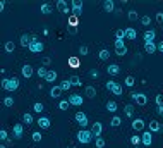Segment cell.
<instances>
[{
    "instance_id": "cell-44",
    "label": "cell",
    "mask_w": 163,
    "mask_h": 148,
    "mask_svg": "<svg viewBox=\"0 0 163 148\" xmlns=\"http://www.w3.org/2000/svg\"><path fill=\"white\" fill-rule=\"evenodd\" d=\"M47 74H48V69L47 67H38V76H40V78H47Z\"/></svg>"
},
{
    "instance_id": "cell-11",
    "label": "cell",
    "mask_w": 163,
    "mask_h": 148,
    "mask_svg": "<svg viewBox=\"0 0 163 148\" xmlns=\"http://www.w3.org/2000/svg\"><path fill=\"white\" fill-rule=\"evenodd\" d=\"M12 134H14V138H16V140H21V138H22V134H24V124H14Z\"/></svg>"
},
{
    "instance_id": "cell-29",
    "label": "cell",
    "mask_w": 163,
    "mask_h": 148,
    "mask_svg": "<svg viewBox=\"0 0 163 148\" xmlns=\"http://www.w3.org/2000/svg\"><path fill=\"white\" fill-rule=\"evenodd\" d=\"M112 93H113L115 97H120V95L124 93V88L119 85V83H115V85H113V88H112Z\"/></svg>"
},
{
    "instance_id": "cell-25",
    "label": "cell",
    "mask_w": 163,
    "mask_h": 148,
    "mask_svg": "<svg viewBox=\"0 0 163 148\" xmlns=\"http://www.w3.org/2000/svg\"><path fill=\"white\" fill-rule=\"evenodd\" d=\"M136 36H137V33H136V29L134 28H125V38L127 40H136Z\"/></svg>"
},
{
    "instance_id": "cell-31",
    "label": "cell",
    "mask_w": 163,
    "mask_h": 148,
    "mask_svg": "<svg viewBox=\"0 0 163 148\" xmlns=\"http://www.w3.org/2000/svg\"><path fill=\"white\" fill-rule=\"evenodd\" d=\"M60 88L64 90V91H69L70 88H72V83H70V79H64L60 83Z\"/></svg>"
},
{
    "instance_id": "cell-40",
    "label": "cell",
    "mask_w": 163,
    "mask_h": 148,
    "mask_svg": "<svg viewBox=\"0 0 163 148\" xmlns=\"http://www.w3.org/2000/svg\"><path fill=\"white\" fill-rule=\"evenodd\" d=\"M31 138H33V141H34V143H40V141L43 140V136H41V133H40V131H34V133L31 134Z\"/></svg>"
},
{
    "instance_id": "cell-3",
    "label": "cell",
    "mask_w": 163,
    "mask_h": 148,
    "mask_svg": "<svg viewBox=\"0 0 163 148\" xmlns=\"http://www.w3.org/2000/svg\"><path fill=\"white\" fill-rule=\"evenodd\" d=\"M43 48H45V45H43L36 36H33V38H31V43H29V47H27V50H29L31 54H40V52H43Z\"/></svg>"
},
{
    "instance_id": "cell-18",
    "label": "cell",
    "mask_w": 163,
    "mask_h": 148,
    "mask_svg": "<svg viewBox=\"0 0 163 148\" xmlns=\"http://www.w3.org/2000/svg\"><path fill=\"white\" fill-rule=\"evenodd\" d=\"M107 72H108L110 76H117L120 72V65L119 64H110L108 67H107Z\"/></svg>"
},
{
    "instance_id": "cell-21",
    "label": "cell",
    "mask_w": 163,
    "mask_h": 148,
    "mask_svg": "<svg viewBox=\"0 0 163 148\" xmlns=\"http://www.w3.org/2000/svg\"><path fill=\"white\" fill-rule=\"evenodd\" d=\"M103 9L107 12H115V2L113 0H105L103 2Z\"/></svg>"
},
{
    "instance_id": "cell-48",
    "label": "cell",
    "mask_w": 163,
    "mask_h": 148,
    "mask_svg": "<svg viewBox=\"0 0 163 148\" xmlns=\"http://www.w3.org/2000/svg\"><path fill=\"white\" fill-rule=\"evenodd\" d=\"M127 17H129V21H136V19H137V12H136V10H129Z\"/></svg>"
},
{
    "instance_id": "cell-9",
    "label": "cell",
    "mask_w": 163,
    "mask_h": 148,
    "mask_svg": "<svg viewBox=\"0 0 163 148\" xmlns=\"http://www.w3.org/2000/svg\"><path fill=\"white\" fill-rule=\"evenodd\" d=\"M82 102H84V98H82L79 93H72V95L69 97V103H70V105L79 107V105H82Z\"/></svg>"
},
{
    "instance_id": "cell-6",
    "label": "cell",
    "mask_w": 163,
    "mask_h": 148,
    "mask_svg": "<svg viewBox=\"0 0 163 148\" xmlns=\"http://www.w3.org/2000/svg\"><path fill=\"white\" fill-rule=\"evenodd\" d=\"M115 54L119 57H124L127 54V47H125L124 40H115Z\"/></svg>"
},
{
    "instance_id": "cell-10",
    "label": "cell",
    "mask_w": 163,
    "mask_h": 148,
    "mask_svg": "<svg viewBox=\"0 0 163 148\" xmlns=\"http://www.w3.org/2000/svg\"><path fill=\"white\" fill-rule=\"evenodd\" d=\"M91 133H93V136L95 138H100L103 133V124L100 122V120H96V122H93V127H91Z\"/></svg>"
},
{
    "instance_id": "cell-60",
    "label": "cell",
    "mask_w": 163,
    "mask_h": 148,
    "mask_svg": "<svg viewBox=\"0 0 163 148\" xmlns=\"http://www.w3.org/2000/svg\"><path fill=\"white\" fill-rule=\"evenodd\" d=\"M67 148H76V145H69V147Z\"/></svg>"
},
{
    "instance_id": "cell-50",
    "label": "cell",
    "mask_w": 163,
    "mask_h": 148,
    "mask_svg": "<svg viewBox=\"0 0 163 148\" xmlns=\"http://www.w3.org/2000/svg\"><path fill=\"white\" fill-rule=\"evenodd\" d=\"M89 76H91L93 79H98V78H100V72H98L96 69H91V71H89Z\"/></svg>"
},
{
    "instance_id": "cell-53",
    "label": "cell",
    "mask_w": 163,
    "mask_h": 148,
    "mask_svg": "<svg viewBox=\"0 0 163 148\" xmlns=\"http://www.w3.org/2000/svg\"><path fill=\"white\" fill-rule=\"evenodd\" d=\"M113 85H115V81H107V83H105V90H108V91H112V88H113Z\"/></svg>"
},
{
    "instance_id": "cell-12",
    "label": "cell",
    "mask_w": 163,
    "mask_h": 148,
    "mask_svg": "<svg viewBox=\"0 0 163 148\" xmlns=\"http://www.w3.org/2000/svg\"><path fill=\"white\" fill-rule=\"evenodd\" d=\"M141 143L144 147H151L153 145V136H151V131H144L143 136H141Z\"/></svg>"
},
{
    "instance_id": "cell-22",
    "label": "cell",
    "mask_w": 163,
    "mask_h": 148,
    "mask_svg": "<svg viewBox=\"0 0 163 148\" xmlns=\"http://www.w3.org/2000/svg\"><path fill=\"white\" fill-rule=\"evenodd\" d=\"M31 38H33V36H29L27 33H24V35H21V40H19L21 47H29V43H31Z\"/></svg>"
},
{
    "instance_id": "cell-13",
    "label": "cell",
    "mask_w": 163,
    "mask_h": 148,
    "mask_svg": "<svg viewBox=\"0 0 163 148\" xmlns=\"http://www.w3.org/2000/svg\"><path fill=\"white\" fill-rule=\"evenodd\" d=\"M148 131H151V133H163V127L158 120H151L148 124Z\"/></svg>"
},
{
    "instance_id": "cell-19",
    "label": "cell",
    "mask_w": 163,
    "mask_h": 148,
    "mask_svg": "<svg viewBox=\"0 0 163 148\" xmlns=\"http://www.w3.org/2000/svg\"><path fill=\"white\" fill-rule=\"evenodd\" d=\"M38 126H40L41 129H50V127H52V122H50L48 117H40V119H38Z\"/></svg>"
},
{
    "instance_id": "cell-26",
    "label": "cell",
    "mask_w": 163,
    "mask_h": 148,
    "mask_svg": "<svg viewBox=\"0 0 163 148\" xmlns=\"http://www.w3.org/2000/svg\"><path fill=\"white\" fill-rule=\"evenodd\" d=\"M45 81H48V83H55V81H57V71H48Z\"/></svg>"
},
{
    "instance_id": "cell-46",
    "label": "cell",
    "mask_w": 163,
    "mask_h": 148,
    "mask_svg": "<svg viewBox=\"0 0 163 148\" xmlns=\"http://www.w3.org/2000/svg\"><path fill=\"white\" fill-rule=\"evenodd\" d=\"M130 143H132V147H137V145L141 143V138H139L137 134H132V138H130Z\"/></svg>"
},
{
    "instance_id": "cell-59",
    "label": "cell",
    "mask_w": 163,
    "mask_h": 148,
    "mask_svg": "<svg viewBox=\"0 0 163 148\" xmlns=\"http://www.w3.org/2000/svg\"><path fill=\"white\" fill-rule=\"evenodd\" d=\"M158 114H160V115L163 117V105H162V107H158Z\"/></svg>"
},
{
    "instance_id": "cell-47",
    "label": "cell",
    "mask_w": 163,
    "mask_h": 148,
    "mask_svg": "<svg viewBox=\"0 0 163 148\" xmlns=\"http://www.w3.org/2000/svg\"><path fill=\"white\" fill-rule=\"evenodd\" d=\"M4 105L5 107H12L14 105V98L12 97H5V98H4Z\"/></svg>"
},
{
    "instance_id": "cell-35",
    "label": "cell",
    "mask_w": 163,
    "mask_h": 148,
    "mask_svg": "<svg viewBox=\"0 0 163 148\" xmlns=\"http://www.w3.org/2000/svg\"><path fill=\"white\" fill-rule=\"evenodd\" d=\"M40 10H41V14H52V10H53V7H52L50 4H43Z\"/></svg>"
},
{
    "instance_id": "cell-5",
    "label": "cell",
    "mask_w": 163,
    "mask_h": 148,
    "mask_svg": "<svg viewBox=\"0 0 163 148\" xmlns=\"http://www.w3.org/2000/svg\"><path fill=\"white\" fill-rule=\"evenodd\" d=\"M130 98H134V103H137V105H141V107H144L148 103V97L144 93H132Z\"/></svg>"
},
{
    "instance_id": "cell-37",
    "label": "cell",
    "mask_w": 163,
    "mask_h": 148,
    "mask_svg": "<svg viewBox=\"0 0 163 148\" xmlns=\"http://www.w3.org/2000/svg\"><path fill=\"white\" fill-rule=\"evenodd\" d=\"M43 110H45V105H43V103H41V102H36V103H34L33 105V112H43Z\"/></svg>"
},
{
    "instance_id": "cell-15",
    "label": "cell",
    "mask_w": 163,
    "mask_h": 148,
    "mask_svg": "<svg viewBox=\"0 0 163 148\" xmlns=\"http://www.w3.org/2000/svg\"><path fill=\"white\" fill-rule=\"evenodd\" d=\"M33 72H34V69L29 65V64H24V65H22V69H21V74H22L26 79L31 78V76H33Z\"/></svg>"
},
{
    "instance_id": "cell-17",
    "label": "cell",
    "mask_w": 163,
    "mask_h": 148,
    "mask_svg": "<svg viewBox=\"0 0 163 148\" xmlns=\"http://www.w3.org/2000/svg\"><path fill=\"white\" fill-rule=\"evenodd\" d=\"M130 126H132V129H134V131H143L146 124H144V120H143V119H134Z\"/></svg>"
},
{
    "instance_id": "cell-51",
    "label": "cell",
    "mask_w": 163,
    "mask_h": 148,
    "mask_svg": "<svg viewBox=\"0 0 163 148\" xmlns=\"http://www.w3.org/2000/svg\"><path fill=\"white\" fill-rule=\"evenodd\" d=\"M155 103H156V107H162L163 105V95H158L156 98H155Z\"/></svg>"
},
{
    "instance_id": "cell-42",
    "label": "cell",
    "mask_w": 163,
    "mask_h": 148,
    "mask_svg": "<svg viewBox=\"0 0 163 148\" xmlns=\"http://www.w3.org/2000/svg\"><path fill=\"white\" fill-rule=\"evenodd\" d=\"M70 83H72V86H81L82 85V81H81L79 76H72V78H70Z\"/></svg>"
},
{
    "instance_id": "cell-38",
    "label": "cell",
    "mask_w": 163,
    "mask_h": 148,
    "mask_svg": "<svg viewBox=\"0 0 163 148\" xmlns=\"http://www.w3.org/2000/svg\"><path fill=\"white\" fill-rule=\"evenodd\" d=\"M0 140H2V141H5V143H10V145H12V141L9 140V134H7L5 129H2V131H0Z\"/></svg>"
},
{
    "instance_id": "cell-30",
    "label": "cell",
    "mask_w": 163,
    "mask_h": 148,
    "mask_svg": "<svg viewBox=\"0 0 163 148\" xmlns=\"http://www.w3.org/2000/svg\"><path fill=\"white\" fill-rule=\"evenodd\" d=\"M124 112H125L127 117H134V105H132V103L125 105V107H124Z\"/></svg>"
},
{
    "instance_id": "cell-58",
    "label": "cell",
    "mask_w": 163,
    "mask_h": 148,
    "mask_svg": "<svg viewBox=\"0 0 163 148\" xmlns=\"http://www.w3.org/2000/svg\"><path fill=\"white\" fill-rule=\"evenodd\" d=\"M69 33H70V35H76V33H77V28H70L69 29Z\"/></svg>"
},
{
    "instance_id": "cell-56",
    "label": "cell",
    "mask_w": 163,
    "mask_h": 148,
    "mask_svg": "<svg viewBox=\"0 0 163 148\" xmlns=\"http://www.w3.org/2000/svg\"><path fill=\"white\" fill-rule=\"evenodd\" d=\"M156 45H158V52H162V54H163V42L156 43Z\"/></svg>"
},
{
    "instance_id": "cell-14",
    "label": "cell",
    "mask_w": 163,
    "mask_h": 148,
    "mask_svg": "<svg viewBox=\"0 0 163 148\" xmlns=\"http://www.w3.org/2000/svg\"><path fill=\"white\" fill-rule=\"evenodd\" d=\"M62 93H64V90L60 88V85H53L50 88V97H52V98H60Z\"/></svg>"
},
{
    "instance_id": "cell-43",
    "label": "cell",
    "mask_w": 163,
    "mask_h": 148,
    "mask_svg": "<svg viewBox=\"0 0 163 148\" xmlns=\"http://www.w3.org/2000/svg\"><path fill=\"white\" fill-rule=\"evenodd\" d=\"M115 38L117 40H124V38H125V29H117L115 31Z\"/></svg>"
},
{
    "instance_id": "cell-54",
    "label": "cell",
    "mask_w": 163,
    "mask_h": 148,
    "mask_svg": "<svg viewBox=\"0 0 163 148\" xmlns=\"http://www.w3.org/2000/svg\"><path fill=\"white\" fill-rule=\"evenodd\" d=\"M47 65H52V59L50 57H45L43 59V67H47Z\"/></svg>"
},
{
    "instance_id": "cell-61",
    "label": "cell",
    "mask_w": 163,
    "mask_h": 148,
    "mask_svg": "<svg viewBox=\"0 0 163 148\" xmlns=\"http://www.w3.org/2000/svg\"><path fill=\"white\" fill-rule=\"evenodd\" d=\"M0 148H7V147H5V145H2V147H0Z\"/></svg>"
},
{
    "instance_id": "cell-16",
    "label": "cell",
    "mask_w": 163,
    "mask_h": 148,
    "mask_svg": "<svg viewBox=\"0 0 163 148\" xmlns=\"http://www.w3.org/2000/svg\"><path fill=\"white\" fill-rule=\"evenodd\" d=\"M155 36H156L155 29H146L144 31V43H153L155 42Z\"/></svg>"
},
{
    "instance_id": "cell-41",
    "label": "cell",
    "mask_w": 163,
    "mask_h": 148,
    "mask_svg": "<svg viewBox=\"0 0 163 148\" xmlns=\"http://www.w3.org/2000/svg\"><path fill=\"white\" fill-rule=\"evenodd\" d=\"M95 145H96V148H105L107 141H105V140L102 138V136H100V138H96V140H95Z\"/></svg>"
},
{
    "instance_id": "cell-62",
    "label": "cell",
    "mask_w": 163,
    "mask_h": 148,
    "mask_svg": "<svg viewBox=\"0 0 163 148\" xmlns=\"http://www.w3.org/2000/svg\"><path fill=\"white\" fill-rule=\"evenodd\" d=\"M134 148H141V147H134Z\"/></svg>"
},
{
    "instance_id": "cell-36",
    "label": "cell",
    "mask_w": 163,
    "mask_h": 148,
    "mask_svg": "<svg viewBox=\"0 0 163 148\" xmlns=\"http://www.w3.org/2000/svg\"><path fill=\"white\" fill-rule=\"evenodd\" d=\"M77 24H79V17L70 16V17H69V26H70V28H77Z\"/></svg>"
},
{
    "instance_id": "cell-57",
    "label": "cell",
    "mask_w": 163,
    "mask_h": 148,
    "mask_svg": "<svg viewBox=\"0 0 163 148\" xmlns=\"http://www.w3.org/2000/svg\"><path fill=\"white\" fill-rule=\"evenodd\" d=\"M4 9H5V0H2V2H0V12H2Z\"/></svg>"
},
{
    "instance_id": "cell-1",
    "label": "cell",
    "mask_w": 163,
    "mask_h": 148,
    "mask_svg": "<svg viewBox=\"0 0 163 148\" xmlns=\"http://www.w3.org/2000/svg\"><path fill=\"white\" fill-rule=\"evenodd\" d=\"M2 88L7 90V91H16L19 88V79L17 78H10V79L4 78L2 79Z\"/></svg>"
},
{
    "instance_id": "cell-2",
    "label": "cell",
    "mask_w": 163,
    "mask_h": 148,
    "mask_svg": "<svg viewBox=\"0 0 163 148\" xmlns=\"http://www.w3.org/2000/svg\"><path fill=\"white\" fill-rule=\"evenodd\" d=\"M93 138H95V136L91 133V129H79V131H77V140H79V143H82V145H88Z\"/></svg>"
},
{
    "instance_id": "cell-27",
    "label": "cell",
    "mask_w": 163,
    "mask_h": 148,
    "mask_svg": "<svg viewBox=\"0 0 163 148\" xmlns=\"http://www.w3.org/2000/svg\"><path fill=\"white\" fill-rule=\"evenodd\" d=\"M117 102L115 100H108V102H107V110H108V112H117Z\"/></svg>"
},
{
    "instance_id": "cell-45",
    "label": "cell",
    "mask_w": 163,
    "mask_h": 148,
    "mask_svg": "<svg viewBox=\"0 0 163 148\" xmlns=\"http://www.w3.org/2000/svg\"><path fill=\"white\" fill-rule=\"evenodd\" d=\"M124 85L129 86V88H132V86H134V76H127L125 81H124Z\"/></svg>"
},
{
    "instance_id": "cell-33",
    "label": "cell",
    "mask_w": 163,
    "mask_h": 148,
    "mask_svg": "<svg viewBox=\"0 0 163 148\" xmlns=\"http://www.w3.org/2000/svg\"><path fill=\"white\" fill-rule=\"evenodd\" d=\"M120 124H122V119H120L119 115H113L112 120H110V126H112V127H119Z\"/></svg>"
},
{
    "instance_id": "cell-28",
    "label": "cell",
    "mask_w": 163,
    "mask_h": 148,
    "mask_svg": "<svg viewBox=\"0 0 163 148\" xmlns=\"http://www.w3.org/2000/svg\"><path fill=\"white\" fill-rule=\"evenodd\" d=\"M98 59H100V60H108L110 59V52L107 48H102L100 50V54H98Z\"/></svg>"
},
{
    "instance_id": "cell-4",
    "label": "cell",
    "mask_w": 163,
    "mask_h": 148,
    "mask_svg": "<svg viewBox=\"0 0 163 148\" xmlns=\"http://www.w3.org/2000/svg\"><path fill=\"white\" fill-rule=\"evenodd\" d=\"M70 9H72V16L79 17L82 14V2L81 0H72L70 2Z\"/></svg>"
},
{
    "instance_id": "cell-20",
    "label": "cell",
    "mask_w": 163,
    "mask_h": 148,
    "mask_svg": "<svg viewBox=\"0 0 163 148\" xmlns=\"http://www.w3.org/2000/svg\"><path fill=\"white\" fill-rule=\"evenodd\" d=\"M34 122V117L31 112H24L22 114V124H26V126H31Z\"/></svg>"
},
{
    "instance_id": "cell-23",
    "label": "cell",
    "mask_w": 163,
    "mask_h": 148,
    "mask_svg": "<svg viewBox=\"0 0 163 148\" xmlns=\"http://www.w3.org/2000/svg\"><path fill=\"white\" fill-rule=\"evenodd\" d=\"M158 50V45L155 42L153 43H144V52H148V54H155Z\"/></svg>"
},
{
    "instance_id": "cell-52",
    "label": "cell",
    "mask_w": 163,
    "mask_h": 148,
    "mask_svg": "<svg viewBox=\"0 0 163 148\" xmlns=\"http://www.w3.org/2000/svg\"><path fill=\"white\" fill-rule=\"evenodd\" d=\"M88 52H89V48L86 45H81V47H79V54H81V55H86Z\"/></svg>"
},
{
    "instance_id": "cell-49",
    "label": "cell",
    "mask_w": 163,
    "mask_h": 148,
    "mask_svg": "<svg viewBox=\"0 0 163 148\" xmlns=\"http://www.w3.org/2000/svg\"><path fill=\"white\" fill-rule=\"evenodd\" d=\"M141 22H143V26H150L151 24V17L150 16H144L143 19H141Z\"/></svg>"
},
{
    "instance_id": "cell-55",
    "label": "cell",
    "mask_w": 163,
    "mask_h": 148,
    "mask_svg": "<svg viewBox=\"0 0 163 148\" xmlns=\"http://www.w3.org/2000/svg\"><path fill=\"white\" fill-rule=\"evenodd\" d=\"M156 22H160V24L163 22V12H162V10H160V12H156Z\"/></svg>"
},
{
    "instance_id": "cell-7",
    "label": "cell",
    "mask_w": 163,
    "mask_h": 148,
    "mask_svg": "<svg viewBox=\"0 0 163 148\" xmlns=\"http://www.w3.org/2000/svg\"><path fill=\"white\" fill-rule=\"evenodd\" d=\"M76 120L79 122V126H81V129H86V126H88L89 122H88V117H86V114L84 112H76Z\"/></svg>"
},
{
    "instance_id": "cell-34",
    "label": "cell",
    "mask_w": 163,
    "mask_h": 148,
    "mask_svg": "<svg viewBox=\"0 0 163 148\" xmlns=\"http://www.w3.org/2000/svg\"><path fill=\"white\" fill-rule=\"evenodd\" d=\"M4 50H5V52H9V54H12L14 50H16V43H14V42H5Z\"/></svg>"
},
{
    "instance_id": "cell-39",
    "label": "cell",
    "mask_w": 163,
    "mask_h": 148,
    "mask_svg": "<svg viewBox=\"0 0 163 148\" xmlns=\"http://www.w3.org/2000/svg\"><path fill=\"white\" fill-rule=\"evenodd\" d=\"M69 107H70L69 100H60V102H59V109H60V110H67Z\"/></svg>"
},
{
    "instance_id": "cell-24",
    "label": "cell",
    "mask_w": 163,
    "mask_h": 148,
    "mask_svg": "<svg viewBox=\"0 0 163 148\" xmlns=\"http://www.w3.org/2000/svg\"><path fill=\"white\" fill-rule=\"evenodd\" d=\"M81 65V60H79V57H69V67H72V69H77Z\"/></svg>"
},
{
    "instance_id": "cell-32",
    "label": "cell",
    "mask_w": 163,
    "mask_h": 148,
    "mask_svg": "<svg viewBox=\"0 0 163 148\" xmlns=\"http://www.w3.org/2000/svg\"><path fill=\"white\" fill-rule=\"evenodd\" d=\"M86 97H88V98H95L96 97L95 86H86Z\"/></svg>"
},
{
    "instance_id": "cell-8",
    "label": "cell",
    "mask_w": 163,
    "mask_h": 148,
    "mask_svg": "<svg viewBox=\"0 0 163 148\" xmlns=\"http://www.w3.org/2000/svg\"><path fill=\"white\" fill-rule=\"evenodd\" d=\"M57 10L62 14H69L70 12V5H69L65 0H57Z\"/></svg>"
}]
</instances>
